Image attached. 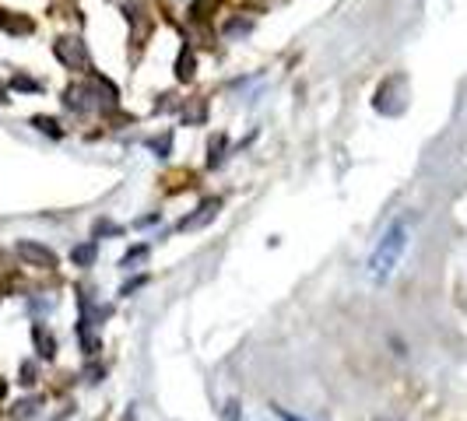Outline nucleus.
<instances>
[{
	"label": "nucleus",
	"instance_id": "nucleus-2",
	"mask_svg": "<svg viewBox=\"0 0 467 421\" xmlns=\"http://www.w3.org/2000/svg\"><path fill=\"white\" fill-rule=\"evenodd\" d=\"M18 250L25 253L29 260H39V263H46V267H53V253H49V250H43V246H32V243H21Z\"/></svg>",
	"mask_w": 467,
	"mask_h": 421
},
{
	"label": "nucleus",
	"instance_id": "nucleus-5",
	"mask_svg": "<svg viewBox=\"0 0 467 421\" xmlns=\"http://www.w3.org/2000/svg\"><path fill=\"white\" fill-rule=\"evenodd\" d=\"M278 418L281 421H302V418H296V415H288V411H278Z\"/></svg>",
	"mask_w": 467,
	"mask_h": 421
},
{
	"label": "nucleus",
	"instance_id": "nucleus-1",
	"mask_svg": "<svg viewBox=\"0 0 467 421\" xmlns=\"http://www.w3.org/2000/svg\"><path fill=\"white\" fill-rule=\"evenodd\" d=\"M404 246H408V221H393L390 232L380 239L376 253L369 256V274H373V281H386V278L393 274V267H397Z\"/></svg>",
	"mask_w": 467,
	"mask_h": 421
},
{
	"label": "nucleus",
	"instance_id": "nucleus-3",
	"mask_svg": "<svg viewBox=\"0 0 467 421\" xmlns=\"http://www.w3.org/2000/svg\"><path fill=\"white\" fill-rule=\"evenodd\" d=\"M214 210H218V204H214V201H208V204L201 208V214H194V218H186V221H183V228H197L201 221H208V218H211Z\"/></svg>",
	"mask_w": 467,
	"mask_h": 421
},
{
	"label": "nucleus",
	"instance_id": "nucleus-4",
	"mask_svg": "<svg viewBox=\"0 0 467 421\" xmlns=\"http://www.w3.org/2000/svg\"><path fill=\"white\" fill-rule=\"evenodd\" d=\"M74 256H78L81 263H85V260H91V246H85V250H78V253H74Z\"/></svg>",
	"mask_w": 467,
	"mask_h": 421
}]
</instances>
